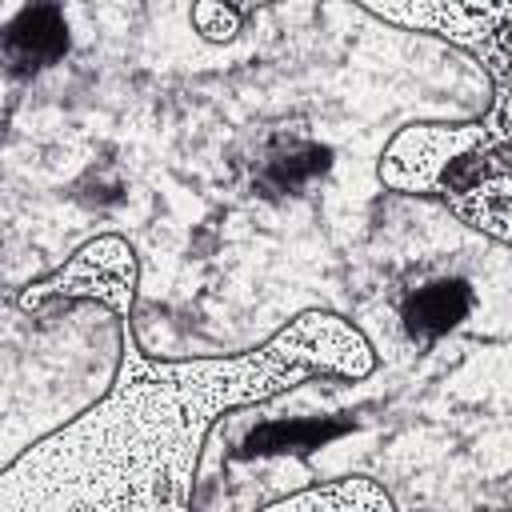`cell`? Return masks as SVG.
I'll use <instances>...</instances> for the list:
<instances>
[{
	"mask_svg": "<svg viewBox=\"0 0 512 512\" xmlns=\"http://www.w3.org/2000/svg\"><path fill=\"white\" fill-rule=\"evenodd\" d=\"M64 24H60V16L52 12V8H32V12H24L20 16V24H12L8 28V56L12 60H20V64H44V60H52V56H60L64 52Z\"/></svg>",
	"mask_w": 512,
	"mask_h": 512,
	"instance_id": "obj_1",
	"label": "cell"
}]
</instances>
